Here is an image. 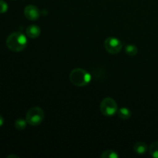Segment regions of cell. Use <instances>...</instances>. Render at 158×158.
<instances>
[{
  "mask_svg": "<svg viewBox=\"0 0 158 158\" xmlns=\"http://www.w3.org/2000/svg\"><path fill=\"white\" fill-rule=\"evenodd\" d=\"M8 9H9V6L7 3L4 0H0V13H5L7 12Z\"/></svg>",
  "mask_w": 158,
  "mask_h": 158,
  "instance_id": "5bb4252c",
  "label": "cell"
},
{
  "mask_svg": "<svg viewBox=\"0 0 158 158\" xmlns=\"http://www.w3.org/2000/svg\"><path fill=\"white\" fill-rule=\"evenodd\" d=\"M117 114L120 119L123 120H127L131 118V111L127 107H121L118 109Z\"/></svg>",
  "mask_w": 158,
  "mask_h": 158,
  "instance_id": "9c48e42d",
  "label": "cell"
},
{
  "mask_svg": "<svg viewBox=\"0 0 158 158\" xmlns=\"http://www.w3.org/2000/svg\"><path fill=\"white\" fill-rule=\"evenodd\" d=\"M45 117V113L40 106L31 107L27 111L26 115V120L28 124L31 126H38L43 121Z\"/></svg>",
  "mask_w": 158,
  "mask_h": 158,
  "instance_id": "3957f363",
  "label": "cell"
},
{
  "mask_svg": "<svg viewBox=\"0 0 158 158\" xmlns=\"http://www.w3.org/2000/svg\"><path fill=\"white\" fill-rule=\"evenodd\" d=\"M104 48L109 53L116 55L121 51L123 43L119 39L116 37H108L104 41Z\"/></svg>",
  "mask_w": 158,
  "mask_h": 158,
  "instance_id": "5b68a950",
  "label": "cell"
},
{
  "mask_svg": "<svg viewBox=\"0 0 158 158\" xmlns=\"http://www.w3.org/2000/svg\"><path fill=\"white\" fill-rule=\"evenodd\" d=\"M148 151H149V153L151 157L158 158V141H155L151 143L150 145Z\"/></svg>",
  "mask_w": 158,
  "mask_h": 158,
  "instance_id": "8fae6325",
  "label": "cell"
},
{
  "mask_svg": "<svg viewBox=\"0 0 158 158\" xmlns=\"http://www.w3.org/2000/svg\"><path fill=\"white\" fill-rule=\"evenodd\" d=\"M4 123V118L2 117V116L0 115V127H2Z\"/></svg>",
  "mask_w": 158,
  "mask_h": 158,
  "instance_id": "9a60e30c",
  "label": "cell"
},
{
  "mask_svg": "<svg viewBox=\"0 0 158 158\" xmlns=\"http://www.w3.org/2000/svg\"><path fill=\"white\" fill-rule=\"evenodd\" d=\"M6 46L12 52H21L27 46V39L23 33L15 32L9 35L6 39Z\"/></svg>",
  "mask_w": 158,
  "mask_h": 158,
  "instance_id": "6da1fadb",
  "label": "cell"
},
{
  "mask_svg": "<svg viewBox=\"0 0 158 158\" xmlns=\"http://www.w3.org/2000/svg\"><path fill=\"white\" fill-rule=\"evenodd\" d=\"M100 111L106 117H113L118 111V106L115 100L111 97H106L100 103Z\"/></svg>",
  "mask_w": 158,
  "mask_h": 158,
  "instance_id": "277c9868",
  "label": "cell"
},
{
  "mask_svg": "<svg viewBox=\"0 0 158 158\" xmlns=\"http://www.w3.org/2000/svg\"><path fill=\"white\" fill-rule=\"evenodd\" d=\"M69 80L74 86L82 87L89 84L91 81V75L86 69L76 68L69 73Z\"/></svg>",
  "mask_w": 158,
  "mask_h": 158,
  "instance_id": "7a4b0ae2",
  "label": "cell"
},
{
  "mask_svg": "<svg viewBox=\"0 0 158 158\" xmlns=\"http://www.w3.org/2000/svg\"><path fill=\"white\" fill-rule=\"evenodd\" d=\"M101 158H118L119 154L113 150H106L100 155Z\"/></svg>",
  "mask_w": 158,
  "mask_h": 158,
  "instance_id": "7c38bea8",
  "label": "cell"
},
{
  "mask_svg": "<svg viewBox=\"0 0 158 158\" xmlns=\"http://www.w3.org/2000/svg\"><path fill=\"white\" fill-rule=\"evenodd\" d=\"M24 15L27 19L35 21L40 17V11L38 7L33 5H28L24 9Z\"/></svg>",
  "mask_w": 158,
  "mask_h": 158,
  "instance_id": "8992f818",
  "label": "cell"
},
{
  "mask_svg": "<svg viewBox=\"0 0 158 158\" xmlns=\"http://www.w3.org/2000/svg\"><path fill=\"white\" fill-rule=\"evenodd\" d=\"M26 125H27V121L24 119L19 118L15 122V127L19 131H23L26 129Z\"/></svg>",
  "mask_w": 158,
  "mask_h": 158,
  "instance_id": "4fadbf2b",
  "label": "cell"
},
{
  "mask_svg": "<svg viewBox=\"0 0 158 158\" xmlns=\"http://www.w3.org/2000/svg\"><path fill=\"white\" fill-rule=\"evenodd\" d=\"M26 33L31 39H36L41 34V29L37 25H30L26 28Z\"/></svg>",
  "mask_w": 158,
  "mask_h": 158,
  "instance_id": "52a82bcc",
  "label": "cell"
},
{
  "mask_svg": "<svg viewBox=\"0 0 158 158\" xmlns=\"http://www.w3.org/2000/svg\"><path fill=\"white\" fill-rule=\"evenodd\" d=\"M7 157H8V158H10V157H16V158H19L18 156H15V155H9V156H8Z\"/></svg>",
  "mask_w": 158,
  "mask_h": 158,
  "instance_id": "2e32d148",
  "label": "cell"
},
{
  "mask_svg": "<svg viewBox=\"0 0 158 158\" xmlns=\"http://www.w3.org/2000/svg\"><path fill=\"white\" fill-rule=\"evenodd\" d=\"M148 149L149 148H148V145L145 143H143V142H137L134 146V153L139 154V155L146 154L148 152Z\"/></svg>",
  "mask_w": 158,
  "mask_h": 158,
  "instance_id": "ba28073f",
  "label": "cell"
},
{
  "mask_svg": "<svg viewBox=\"0 0 158 158\" xmlns=\"http://www.w3.org/2000/svg\"><path fill=\"white\" fill-rule=\"evenodd\" d=\"M125 52L127 53V55L130 56H134L138 52V49H137V47L135 45H127L125 46Z\"/></svg>",
  "mask_w": 158,
  "mask_h": 158,
  "instance_id": "30bf717a",
  "label": "cell"
}]
</instances>
